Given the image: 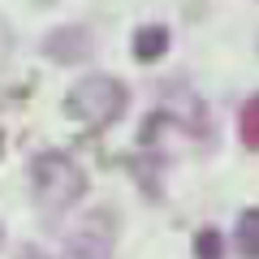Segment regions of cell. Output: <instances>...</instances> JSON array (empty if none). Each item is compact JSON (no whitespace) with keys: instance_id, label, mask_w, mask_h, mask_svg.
<instances>
[{"instance_id":"6da1fadb","label":"cell","mask_w":259,"mask_h":259,"mask_svg":"<svg viewBox=\"0 0 259 259\" xmlns=\"http://www.w3.org/2000/svg\"><path fill=\"white\" fill-rule=\"evenodd\" d=\"M30 190H35V203L44 207L48 216H56V212H65V207H74L78 199H82L87 173L65 156V151H44V156H35V164H30Z\"/></svg>"},{"instance_id":"7a4b0ae2","label":"cell","mask_w":259,"mask_h":259,"mask_svg":"<svg viewBox=\"0 0 259 259\" xmlns=\"http://www.w3.org/2000/svg\"><path fill=\"white\" fill-rule=\"evenodd\" d=\"M125 104H130V91H125L121 78H112V74H87V78H78V87L69 91L65 112L78 117L82 125L100 130V125H112V121L125 112Z\"/></svg>"},{"instance_id":"3957f363","label":"cell","mask_w":259,"mask_h":259,"mask_svg":"<svg viewBox=\"0 0 259 259\" xmlns=\"http://www.w3.org/2000/svg\"><path fill=\"white\" fill-rule=\"evenodd\" d=\"M44 52L52 56V61L69 65V61H78V56H91V35H87L82 26H61L56 35L44 39Z\"/></svg>"},{"instance_id":"277c9868","label":"cell","mask_w":259,"mask_h":259,"mask_svg":"<svg viewBox=\"0 0 259 259\" xmlns=\"http://www.w3.org/2000/svg\"><path fill=\"white\" fill-rule=\"evenodd\" d=\"M130 48H134V61H160L168 52V30L164 26H139Z\"/></svg>"},{"instance_id":"5b68a950","label":"cell","mask_w":259,"mask_h":259,"mask_svg":"<svg viewBox=\"0 0 259 259\" xmlns=\"http://www.w3.org/2000/svg\"><path fill=\"white\" fill-rule=\"evenodd\" d=\"M238 246L246 259H259V212H246L238 221Z\"/></svg>"},{"instance_id":"8992f818","label":"cell","mask_w":259,"mask_h":259,"mask_svg":"<svg viewBox=\"0 0 259 259\" xmlns=\"http://www.w3.org/2000/svg\"><path fill=\"white\" fill-rule=\"evenodd\" d=\"M194 259H225V238L216 229H199L194 233Z\"/></svg>"},{"instance_id":"52a82bcc","label":"cell","mask_w":259,"mask_h":259,"mask_svg":"<svg viewBox=\"0 0 259 259\" xmlns=\"http://www.w3.org/2000/svg\"><path fill=\"white\" fill-rule=\"evenodd\" d=\"M242 143L246 147H259V95L242 108Z\"/></svg>"},{"instance_id":"ba28073f","label":"cell","mask_w":259,"mask_h":259,"mask_svg":"<svg viewBox=\"0 0 259 259\" xmlns=\"http://www.w3.org/2000/svg\"><path fill=\"white\" fill-rule=\"evenodd\" d=\"M9 52H13V35H9V26L0 22V61H5Z\"/></svg>"},{"instance_id":"9c48e42d","label":"cell","mask_w":259,"mask_h":259,"mask_svg":"<svg viewBox=\"0 0 259 259\" xmlns=\"http://www.w3.org/2000/svg\"><path fill=\"white\" fill-rule=\"evenodd\" d=\"M22 259H39V255H35V250H26V255H22Z\"/></svg>"}]
</instances>
